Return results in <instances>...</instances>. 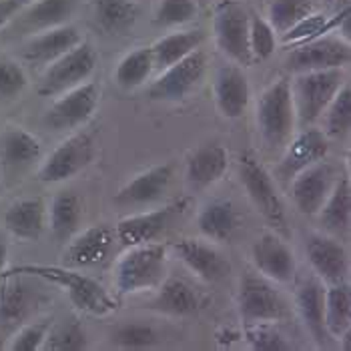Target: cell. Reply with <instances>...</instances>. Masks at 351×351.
Listing matches in <instances>:
<instances>
[{
    "label": "cell",
    "instance_id": "obj_8",
    "mask_svg": "<svg viewBox=\"0 0 351 351\" xmlns=\"http://www.w3.org/2000/svg\"><path fill=\"white\" fill-rule=\"evenodd\" d=\"M239 315L245 325L279 324L287 317V303L263 275L247 273L239 285Z\"/></svg>",
    "mask_w": 351,
    "mask_h": 351
},
{
    "label": "cell",
    "instance_id": "obj_31",
    "mask_svg": "<svg viewBox=\"0 0 351 351\" xmlns=\"http://www.w3.org/2000/svg\"><path fill=\"white\" fill-rule=\"evenodd\" d=\"M351 16L350 4H343L335 14H324V12H309L307 16H303L301 21H298L289 30H285L279 40L285 47H298L303 43H309L313 38H319L325 34L335 32L337 28L341 27V23L346 19Z\"/></svg>",
    "mask_w": 351,
    "mask_h": 351
},
{
    "label": "cell",
    "instance_id": "obj_25",
    "mask_svg": "<svg viewBox=\"0 0 351 351\" xmlns=\"http://www.w3.org/2000/svg\"><path fill=\"white\" fill-rule=\"evenodd\" d=\"M82 40L81 30L75 25H60V27L49 28L43 32H36L28 36L23 45V58L30 64L47 66L58 56L69 53L73 47H77Z\"/></svg>",
    "mask_w": 351,
    "mask_h": 351
},
{
    "label": "cell",
    "instance_id": "obj_22",
    "mask_svg": "<svg viewBox=\"0 0 351 351\" xmlns=\"http://www.w3.org/2000/svg\"><path fill=\"white\" fill-rule=\"evenodd\" d=\"M215 107L221 117L233 121L243 114L251 101V86L245 71L239 64L219 66L213 79Z\"/></svg>",
    "mask_w": 351,
    "mask_h": 351
},
{
    "label": "cell",
    "instance_id": "obj_33",
    "mask_svg": "<svg viewBox=\"0 0 351 351\" xmlns=\"http://www.w3.org/2000/svg\"><path fill=\"white\" fill-rule=\"evenodd\" d=\"M324 324L327 335L333 339H339L351 329V291L346 281L325 287Z\"/></svg>",
    "mask_w": 351,
    "mask_h": 351
},
{
    "label": "cell",
    "instance_id": "obj_2",
    "mask_svg": "<svg viewBox=\"0 0 351 351\" xmlns=\"http://www.w3.org/2000/svg\"><path fill=\"white\" fill-rule=\"evenodd\" d=\"M167 273V247L161 243H143L127 247L114 265L117 295L127 298L153 291L161 285Z\"/></svg>",
    "mask_w": 351,
    "mask_h": 351
},
{
    "label": "cell",
    "instance_id": "obj_20",
    "mask_svg": "<svg viewBox=\"0 0 351 351\" xmlns=\"http://www.w3.org/2000/svg\"><path fill=\"white\" fill-rule=\"evenodd\" d=\"M43 145L23 127H6L0 133V177L16 179L38 162Z\"/></svg>",
    "mask_w": 351,
    "mask_h": 351
},
{
    "label": "cell",
    "instance_id": "obj_34",
    "mask_svg": "<svg viewBox=\"0 0 351 351\" xmlns=\"http://www.w3.org/2000/svg\"><path fill=\"white\" fill-rule=\"evenodd\" d=\"M47 223L51 225V231L58 241H69L81 225L82 203L77 193L62 191L54 195L51 209H47Z\"/></svg>",
    "mask_w": 351,
    "mask_h": 351
},
{
    "label": "cell",
    "instance_id": "obj_24",
    "mask_svg": "<svg viewBox=\"0 0 351 351\" xmlns=\"http://www.w3.org/2000/svg\"><path fill=\"white\" fill-rule=\"evenodd\" d=\"M79 4L81 0H32L21 8L10 23H14L19 32L32 36L36 32L66 25Z\"/></svg>",
    "mask_w": 351,
    "mask_h": 351
},
{
    "label": "cell",
    "instance_id": "obj_9",
    "mask_svg": "<svg viewBox=\"0 0 351 351\" xmlns=\"http://www.w3.org/2000/svg\"><path fill=\"white\" fill-rule=\"evenodd\" d=\"M101 88L93 81H86L54 97V103L45 112V127L53 129L56 133L75 131L82 127L99 108Z\"/></svg>",
    "mask_w": 351,
    "mask_h": 351
},
{
    "label": "cell",
    "instance_id": "obj_36",
    "mask_svg": "<svg viewBox=\"0 0 351 351\" xmlns=\"http://www.w3.org/2000/svg\"><path fill=\"white\" fill-rule=\"evenodd\" d=\"M138 4L135 0H95V21L99 28L112 36H125L135 27Z\"/></svg>",
    "mask_w": 351,
    "mask_h": 351
},
{
    "label": "cell",
    "instance_id": "obj_28",
    "mask_svg": "<svg viewBox=\"0 0 351 351\" xmlns=\"http://www.w3.org/2000/svg\"><path fill=\"white\" fill-rule=\"evenodd\" d=\"M324 283L317 277L303 279L295 289V307H298L299 317L317 343V348L327 346V331L324 324Z\"/></svg>",
    "mask_w": 351,
    "mask_h": 351
},
{
    "label": "cell",
    "instance_id": "obj_15",
    "mask_svg": "<svg viewBox=\"0 0 351 351\" xmlns=\"http://www.w3.org/2000/svg\"><path fill=\"white\" fill-rule=\"evenodd\" d=\"M329 153V136L319 129H305L289 138L283 147L281 161L275 167V177L279 181H291L299 171L307 169L313 162L324 161Z\"/></svg>",
    "mask_w": 351,
    "mask_h": 351
},
{
    "label": "cell",
    "instance_id": "obj_11",
    "mask_svg": "<svg viewBox=\"0 0 351 351\" xmlns=\"http://www.w3.org/2000/svg\"><path fill=\"white\" fill-rule=\"evenodd\" d=\"M185 207H187V199H179L151 211H141V213L123 217L114 227V237L125 247L153 243L171 227L175 217H179L185 211Z\"/></svg>",
    "mask_w": 351,
    "mask_h": 351
},
{
    "label": "cell",
    "instance_id": "obj_4",
    "mask_svg": "<svg viewBox=\"0 0 351 351\" xmlns=\"http://www.w3.org/2000/svg\"><path fill=\"white\" fill-rule=\"evenodd\" d=\"M348 82L343 69L303 71L289 81L298 125L309 127L325 112L337 90Z\"/></svg>",
    "mask_w": 351,
    "mask_h": 351
},
{
    "label": "cell",
    "instance_id": "obj_6",
    "mask_svg": "<svg viewBox=\"0 0 351 351\" xmlns=\"http://www.w3.org/2000/svg\"><path fill=\"white\" fill-rule=\"evenodd\" d=\"M213 36L219 51L235 64L249 66V12L239 0H221L213 8Z\"/></svg>",
    "mask_w": 351,
    "mask_h": 351
},
{
    "label": "cell",
    "instance_id": "obj_40",
    "mask_svg": "<svg viewBox=\"0 0 351 351\" xmlns=\"http://www.w3.org/2000/svg\"><path fill=\"white\" fill-rule=\"evenodd\" d=\"M112 343L123 350H147L159 343V333L153 325L127 322L112 331Z\"/></svg>",
    "mask_w": 351,
    "mask_h": 351
},
{
    "label": "cell",
    "instance_id": "obj_14",
    "mask_svg": "<svg viewBox=\"0 0 351 351\" xmlns=\"http://www.w3.org/2000/svg\"><path fill=\"white\" fill-rule=\"evenodd\" d=\"M337 181V171L329 162H313L291 179V199L301 215L319 213L329 191Z\"/></svg>",
    "mask_w": 351,
    "mask_h": 351
},
{
    "label": "cell",
    "instance_id": "obj_5",
    "mask_svg": "<svg viewBox=\"0 0 351 351\" xmlns=\"http://www.w3.org/2000/svg\"><path fill=\"white\" fill-rule=\"evenodd\" d=\"M97 64H99V56H97L95 47L86 40H81L69 53H64L51 64H47L36 86L38 97L54 99L86 82L95 75Z\"/></svg>",
    "mask_w": 351,
    "mask_h": 351
},
{
    "label": "cell",
    "instance_id": "obj_29",
    "mask_svg": "<svg viewBox=\"0 0 351 351\" xmlns=\"http://www.w3.org/2000/svg\"><path fill=\"white\" fill-rule=\"evenodd\" d=\"M147 307L161 315L187 317L197 311L199 299L187 281L169 277V279H162L161 285L155 289V295L147 303Z\"/></svg>",
    "mask_w": 351,
    "mask_h": 351
},
{
    "label": "cell",
    "instance_id": "obj_35",
    "mask_svg": "<svg viewBox=\"0 0 351 351\" xmlns=\"http://www.w3.org/2000/svg\"><path fill=\"white\" fill-rule=\"evenodd\" d=\"M203 40H205V34L201 30H177L171 34H165L151 47L155 69L165 71L167 66L179 62L187 54L197 51L203 45Z\"/></svg>",
    "mask_w": 351,
    "mask_h": 351
},
{
    "label": "cell",
    "instance_id": "obj_37",
    "mask_svg": "<svg viewBox=\"0 0 351 351\" xmlns=\"http://www.w3.org/2000/svg\"><path fill=\"white\" fill-rule=\"evenodd\" d=\"M155 71L151 47H138L127 53L114 69V81L125 90H135L149 81Z\"/></svg>",
    "mask_w": 351,
    "mask_h": 351
},
{
    "label": "cell",
    "instance_id": "obj_18",
    "mask_svg": "<svg viewBox=\"0 0 351 351\" xmlns=\"http://www.w3.org/2000/svg\"><path fill=\"white\" fill-rule=\"evenodd\" d=\"M173 175H175L173 162H161L138 173L114 195V205L125 209H138L159 203L173 181Z\"/></svg>",
    "mask_w": 351,
    "mask_h": 351
},
{
    "label": "cell",
    "instance_id": "obj_48",
    "mask_svg": "<svg viewBox=\"0 0 351 351\" xmlns=\"http://www.w3.org/2000/svg\"><path fill=\"white\" fill-rule=\"evenodd\" d=\"M237 339H241V333H237V331H231V329H221V331H217V341L223 346L225 341H227V346H231L233 341H237Z\"/></svg>",
    "mask_w": 351,
    "mask_h": 351
},
{
    "label": "cell",
    "instance_id": "obj_38",
    "mask_svg": "<svg viewBox=\"0 0 351 351\" xmlns=\"http://www.w3.org/2000/svg\"><path fill=\"white\" fill-rule=\"evenodd\" d=\"M325 135L343 138L351 131V88L346 82L325 108Z\"/></svg>",
    "mask_w": 351,
    "mask_h": 351
},
{
    "label": "cell",
    "instance_id": "obj_50",
    "mask_svg": "<svg viewBox=\"0 0 351 351\" xmlns=\"http://www.w3.org/2000/svg\"><path fill=\"white\" fill-rule=\"evenodd\" d=\"M327 2H335V0H327Z\"/></svg>",
    "mask_w": 351,
    "mask_h": 351
},
{
    "label": "cell",
    "instance_id": "obj_12",
    "mask_svg": "<svg viewBox=\"0 0 351 351\" xmlns=\"http://www.w3.org/2000/svg\"><path fill=\"white\" fill-rule=\"evenodd\" d=\"M207 69V56L201 49L193 51L179 62L161 71V77L149 86V97L153 101L177 103L191 95V90L201 82Z\"/></svg>",
    "mask_w": 351,
    "mask_h": 351
},
{
    "label": "cell",
    "instance_id": "obj_27",
    "mask_svg": "<svg viewBox=\"0 0 351 351\" xmlns=\"http://www.w3.org/2000/svg\"><path fill=\"white\" fill-rule=\"evenodd\" d=\"M47 205L40 197L21 199L4 213V229L21 241H36L47 229Z\"/></svg>",
    "mask_w": 351,
    "mask_h": 351
},
{
    "label": "cell",
    "instance_id": "obj_42",
    "mask_svg": "<svg viewBox=\"0 0 351 351\" xmlns=\"http://www.w3.org/2000/svg\"><path fill=\"white\" fill-rule=\"evenodd\" d=\"M88 339L86 331L79 322L54 325L49 329L47 339L43 343L45 351H81L86 350Z\"/></svg>",
    "mask_w": 351,
    "mask_h": 351
},
{
    "label": "cell",
    "instance_id": "obj_16",
    "mask_svg": "<svg viewBox=\"0 0 351 351\" xmlns=\"http://www.w3.org/2000/svg\"><path fill=\"white\" fill-rule=\"evenodd\" d=\"M350 43L341 36H319L309 43L293 47L287 64L298 71H322V69H343L350 64Z\"/></svg>",
    "mask_w": 351,
    "mask_h": 351
},
{
    "label": "cell",
    "instance_id": "obj_30",
    "mask_svg": "<svg viewBox=\"0 0 351 351\" xmlns=\"http://www.w3.org/2000/svg\"><path fill=\"white\" fill-rule=\"evenodd\" d=\"M197 227L205 239L225 243L237 233L239 213L231 201H209L197 213Z\"/></svg>",
    "mask_w": 351,
    "mask_h": 351
},
{
    "label": "cell",
    "instance_id": "obj_44",
    "mask_svg": "<svg viewBox=\"0 0 351 351\" xmlns=\"http://www.w3.org/2000/svg\"><path fill=\"white\" fill-rule=\"evenodd\" d=\"M245 341L255 351H289L291 346L287 337L279 331L275 324L245 325Z\"/></svg>",
    "mask_w": 351,
    "mask_h": 351
},
{
    "label": "cell",
    "instance_id": "obj_26",
    "mask_svg": "<svg viewBox=\"0 0 351 351\" xmlns=\"http://www.w3.org/2000/svg\"><path fill=\"white\" fill-rule=\"evenodd\" d=\"M227 169L229 151L219 143H209L189 155L185 165V179L193 189H207L223 179Z\"/></svg>",
    "mask_w": 351,
    "mask_h": 351
},
{
    "label": "cell",
    "instance_id": "obj_7",
    "mask_svg": "<svg viewBox=\"0 0 351 351\" xmlns=\"http://www.w3.org/2000/svg\"><path fill=\"white\" fill-rule=\"evenodd\" d=\"M239 177L243 183L247 197L255 211L265 219L275 229H283L285 219V205L277 193L275 181L269 175V171L257 161L253 155L245 153L239 157Z\"/></svg>",
    "mask_w": 351,
    "mask_h": 351
},
{
    "label": "cell",
    "instance_id": "obj_10",
    "mask_svg": "<svg viewBox=\"0 0 351 351\" xmlns=\"http://www.w3.org/2000/svg\"><path fill=\"white\" fill-rule=\"evenodd\" d=\"M95 159V138L79 131L66 136L51 151V155L38 167V179L43 183H64L82 173Z\"/></svg>",
    "mask_w": 351,
    "mask_h": 351
},
{
    "label": "cell",
    "instance_id": "obj_46",
    "mask_svg": "<svg viewBox=\"0 0 351 351\" xmlns=\"http://www.w3.org/2000/svg\"><path fill=\"white\" fill-rule=\"evenodd\" d=\"M51 329L49 322H32V324L21 325L16 333L8 339L6 350L8 351H40L47 339V333Z\"/></svg>",
    "mask_w": 351,
    "mask_h": 351
},
{
    "label": "cell",
    "instance_id": "obj_17",
    "mask_svg": "<svg viewBox=\"0 0 351 351\" xmlns=\"http://www.w3.org/2000/svg\"><path fill=\"white\" fill-rule=\"evenodd\" d=\"M114 231L107 225H90L77 231L62 253V265L71 269H86L101 265L112 251Z\"/></svg>",
    "mask_w": 351,
    "mask_h": 351
},
{
    "label": "cell",
    "instance_id": "obj_43",
    "mask_svg": "<svg viewBox=\"0 0 351 351\" xmlns=\"http://www.w3.org/2000/svg\"><path fill=\"white\" fill-rule=\"evenodd\" d=\"M197 12L199 6L195 0H159L153 14V23L165 28L183 27L195 21Z\"/></svg>",
    "mask_w": 351,
    "mask_h": 351
},
{
    "label": "cell",
    "instance_id": "obj_21",
    "mask_svg": "<svg viewBox=\"0 0 351 351\" xmlns=\"http://www.w3.org/2000/svg\"><path fill=\"white\" fill-rule=\"evenodd\" d=\"M171 249L175 251L179 261L193 275H197L199 279H203L207 283L221 281L231 271V265H229L227 257L211 241H201V239H193V237H181L175 243H171Z\"/></svg>",
    "mask_w": 351,
    "mask_h": 351
},
{
    "label": "cell",
    "instance_id": "obj_13",
    "mask_svg": "<svg viewBox=\"0 0 351 351\" xmlns=\"http://www.w3.org/2000/svg\"><path fill=\"white\" fill-rule=\"evenodd\" d=\"M305 253L317 279L331 285L348 279L350 255L346 245L329 233H309L305 237Z\"/></svg>",
    "mask_w": 351,
    "mask_h": 351
},
{
    "label": "cell",
    "instance_id": "obj_19",
    "mask_svg": "<svg viewBox=\"0 0 351 351\" xmlns=\"http://www.w3.org/2000/svg\"><path fill=\"white\" fill-rule=\"evenodd\" d=\"M251 259L257 273L273 283L285 285L295 277V255L277 233H263L251 247Z\"/></svg>",
    "mask_w": 351,
    "mask_h": 351
},
{
    "label": "cell",
    "instance_id": "obj_23",
    "mask_svg": "<svg viewBox=\"0 0 351 351\" xmlns=\"http://www.w3.org/2000/svg\"><path fill=\"white\" fill-rule=\"evenodd\" d=\"M38 295L30 285L28 275L4 273L0 275V325L19 327L36 307Z\"/></svg>",
    "mask_w": 351,
    "mask_h": 351
},
{
    "label": "cell",
    "instance_id": "obj_39",
    "mask_svg": "<svg viewBox=\"0 0 351 351\" xmlns=\"http://www.w3.org/2000/svg\"><path fill=\"white\" fill-rule=\"evenodd\" d=\"M309 12H313L311 0H273L267 10V23L275 34L281 36Z\"/></svg>",
    "mask_w": 351,
    "mask_h": 351
},
{
    "label": "cell",
    "instance_id": "obj_41",
    "mask_svg": "<svg viewBox=\"0 0 351 351\" xmlns=\"http://www.w3.org/2000/svg\"><path fill=\"white\" fill-rule=\"evenodd\" d=\"M277 49V34L267 23V19L249 12V53L251 60H267Z\"/></svg>",
    "mask_w": 351,
    "mask_h": 351
},
{
    "label": "cell",
    "instance_id": "obj_49",
    "mask_svg": "<svg viewBox=\"0 0 351 351\" xmlns=\"http://www.w3.org/2000/svg\"><path fill=\"white\" fill-rule=\"evenodd\" d=\"M6 261H8V237L4 231H0V275L6 269Z\"/></svg>",
    "mask_w": 351,
    "mask_h": 351
},
{
    "label": "cell",
    "instance_id": "obj_1",
    "mask_svg": "<svg viewBox=\"0 0 351 351\" xmlns=\"http://www.w3.org/2000/svg\"><path fill=\"white\" fill-rule=\"evenodd\" d=\"M4 273H16L28 275L32 279H40L47 283H53L56 287L64 289L71 303L88 315L95 317H107L117 311V299L108 293L107 289L93 277L84 275L79 269H71L64 265H16Z\"/></svg>",
    "mask_w": 351,
    "mask_h": 351
},
{
    "label": "cell",
    "instance_id": "obj_32",
    "mask_svg": "<svg viewBox=\"0 0 351 351\" xmlns=\"http://www.w3.org/2000/svg\"><path fill=\"white\" fill-rule=\"evenodd\" d=\"M317 215L324 225L325 233L329 235H343L350 231L351 187L348 177H337L333 189L329 191Z\"/></svg>",
    "mask_w": 351,
    "mask_h": 351
},
{
    "label": "cell",
    "instance_id": "obj_45",
    "mask_svg": "<svg viewBox=\"0 0 351 351\" xmlns=\"http://www.w3.org/2000/svg\"><path fill=\"white\" fill-rule=\"evenodd\" d=\"M28 86L27 71L10 58H0V101L19 99Z\"/></svg>",
    "mask_w": 351,
    "mask_h": 351
},
{
    "label": "cell",
    "instance_id": "obj_3",
    "mask_svg": "<svg viewBox=\"0 0 351 351\" xmlns=\"http://www.w3.org/2000/svg\"><path fill=\"white\" fill-rule=\"evenodd\" d=\"M255 119H257V131L265 149L277 151L289 143V138L295 135V127H298L289 79L281 77L271 82L261 93L255 107Z\"/></svg>",
    "mask_w": 351,
    "mask_h": 351
},
{
    "label": "cell",
    "instance_id": "obj_47",
    "mask_svg": "<svg viewBox=\"0 0 351 351\" xmlns=\"http://www.w3.org/2000/svg\"><path fill=\"white\" fill-rule=\"evenodd\" d=\"M28 0H0V30L10 25V21L21 12Z\"/></svg>",
    "mask_w": 351,
    "mask_h": 351
}]
</instances>
